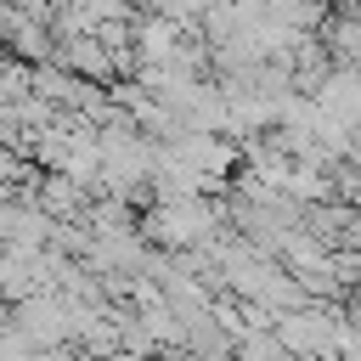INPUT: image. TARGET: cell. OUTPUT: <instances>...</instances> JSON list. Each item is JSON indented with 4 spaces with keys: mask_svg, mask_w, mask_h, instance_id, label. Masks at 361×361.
I'll use <instances>...</instances> for the list:
<instances>
[{
    "mask_svg": "<svg viewBox=\"0 0 361 361\" xmlns=\"http://www.w3.org/2000/svg\"><path fill=\"white\" fill-rule=\"evenodd\" d=\"M327 265L338 271V282H361V254H333Z\"/></svg>",
    "mask_w": 361,
    "mask_h": 361,
    "instance_id": "cell-1",
    "label": "cell"
}]
</instances>
